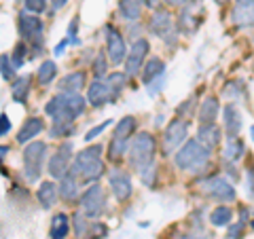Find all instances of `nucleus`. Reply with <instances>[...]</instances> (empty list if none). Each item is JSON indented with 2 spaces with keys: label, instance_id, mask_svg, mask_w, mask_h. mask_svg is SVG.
I'll return each instance as SVG.
<instances>
[{
  "label": "nucleus",
  "instance_id": "obj_43",
  "mask_svg": "<svg viewBox=\"0 0 254 239\" xmlns=\"http://www.w3.org/2000/svg\"><path fill=\"white\" fill-rule=\"evenodd\" d=\"M23 63V45H19L17 49H15V55H13V66H21Z\"/></svg>",
  "mask_w": 254,
  "mask_h": 239
},
{
  "label": "nucleus",
  "instance_id": "obj_38",
  "mask_svg": "<svg viewBox=\"0 0 254 239\" xmlns=\"http://www.w3.org/2000/svg\"><path fill=\"white\" fill-rule=\"evenodd\" d=\"M108 125H110V121H106V123H102V125H98V127H93V129H89V131H87V135H85V140H87V142H91V140L95 138V135L104 131Z\"/></svg>",
  "mask_w": 254,
  "mask_h": 239
},
{
  "label": "nucleus",
  "instance_id": "obj_6",
  "mask_svg": "<svg viewBox=\"0 0 254 239\" xmlns=\"http://www.w3.org/2000/svg\"><path fill=\"white\" fill-rule=\"evenodd\" d=\"M81 208L85 212V216L89 218H98L104 212V190H102V186L93 184L85 190L81 197Z\"/></svg>",
  "mask_w": 254,
  "mask_h": 239
},
{
  "label": "nucleus",
  "instance_id": "obj_16",
  "mask_svg": "<svg viewBox=\"0 0 254 239\" xmlns=\"http://www.w3.org/2000/svg\"><path fill=\"white\" fill-rule=\"evenodd\" d=\"M106 43H108V58H110V61L121 63L123 58H125V43H123V36L119 34V30L108 28Z\"/></svg>",
  "mask_w": 254,
  "mask_h": 239
},
{
  "label": "nucleus",
  "instance_id": "obj_49",
  "mask_svg": "<svg viewBox=\"0 0 254 239\" xmlns=\"http://www.w3.org/2000/svg\"><path fill=\"white\" fill-rule=\"evenodd\" d=\"M157 2H159V0H146V6H150V9H155Z\"/></svg>",
  "mask_w": 254,
  "mask_h": 239
},
{
  "label": "nucleus",
  "instance_id": "obj_30",
  "mask_svg": "<svg viewBox=\"0 0 254 239\" xmlns=\"http://www.w3.org/2000/svg\"><path fill=\"white\" fill-rule=\"evenodd\" d=\"M210 220L214 227H225V225H229V220H231V210H229L227 205H220V208H216L210 214Z\"/></svg>",
  "mask_w": 254,
  "mask_h": 239
},
{
  "label": "nucleus",
  "instance_id": "obj_29",
  "mask_svg": "<svg viewBox=\"0 0 254 239\" xmlns=\"http://www.w3.org/2000/svg\"><path fill=\"white\" fill-rule=\"evenodd\" d=\"M55 74H58V66H55L53 61H43V66L38 68V81H41V85H49Z\"/></svg>",
  "mask_w": 254,
  "mask_h": 239
},
{
  "label": "nucleus",
  "instance_id": "obj_22",
  "mask_svg": "<svg viewBox=\"0 0 254 239\" xmlns=\"http://www.w3.org/2000/svg\"><path fill=\"white\" fill-rule=\"evenodd\" d=\"M60 195L64 199H68V201H72V199H76L78 195V186H76V176L72 172L68 174V176H64L60 180Z\"/></svg>",
  "mask_w": 254,
  "mask_h": 239
},
{
  "label": "nucleus",
  "instance_id": "obj_23",
  "mask_svg": "<svg viewBox=\"0 0 254 239\" xmlns=\"http://www.w3.org/2000/svg\"><path fill=\"white\" fill-rule=\"evenodd\" d=\"M140 9H142V0H119V11L129 21H136L140 17Z\"/></svg>",
  "mask_w": 254,
  "mask_h": 239
},
{
  "label": "nucleus",
  "instance_id": "obj_34",
  "mask_svg": "<svg viewBox=\"0 0 254 239\" xmlns=\"http://www.w3.org/2000/svg\"><path fill=\"white\" fill-rule=\"evenodd\" d=\"M47 6V0H26V9L32 13H43Z\"/></svg>",
  "mask_w": 254,
  "mask_h": 239
},
{
  "label": "nucleus",
  "instance_id": "obj_8",
  "mask_svg": "<svg viewBox=\"0 0 254 239\" xmlns=\"http://www.w3.org/2000/svg\"><path fill=\"white\" fill-rule=\"evenodd\" d=\"M187 140V123L185 121H172L168 125V129L163 133V153L170 155L174 150H178V146Z\"/></svg>",
  "mask_w": 254,
  "mask_h": 239
},
{
  "label": "nucleus",
  "instance_id": "obj_11",
  "mask_svg": "<svg viewBox=\"0 0 254 239\" xmlns=\"http://www.w3.org/2000/svg\"><path fill=\"white\" fill-rule=\"evenodd\" d=\"M70 157H72V144L70 142H66L60 150H58V155H55L51 161H49V174L53 178H64V176H68L70 170H68V165H70Z\"/></svg>",
  "mask_w": 254,
  "mask_h": 239
},
{
  "label": "nucleus",
  "instance_id": "obj_50",
  "mask_svg": "<svg viewBox=\"0 0 254 239\" xmlns=\"http://www.w3.org/2000/svg\"><path fill=\"white\" fill-rule=\"evenodd\" d=\"M252 138H254V127H252Z\"/></svg>",
  "mask_w": 254,
  "mask_h": 239
},
{
  "label": "nucleus",
  "instance_id": "obj_12",
  "mask_svg": "<svg viewBox=\"0 0 254 239\" xmlns=\"http://www.w3.org/2000/svg\"><path fill=\"white\" fill-rule=\"evenodd\" d=\"M146 51H148V43L144 41V38H140V41L133 43L131 51L127 53V63H125V74L127 76L138 74V70L142 68V61H144Z\"/></svg>",
  "mask_w": 254,
  "mask_h": 239
},
{
  "label": "nucleus",
  "instance_id": "obj_27",
  "mask_svg": "<svg viewBox=\"0 0 254 239\" xmlns=\"http://www.w3.org/2000/svg\"><path fill=\"white\" fill-rule=\"evenodd\" d=\"M68 216L66 214H58L53 220H51V239H64L68 235Z\"/></svg>",
  "mask_w": 254,
  "mask_h": 239
},
{
  "label": "nucleus",
  "instance_id": "obj_17",
  "mask_svg": "<svg viewBox=\"0 0 254 239\" xmlns=\"http://www.w3.org/2000/svg\"><path fill=\"white\" fill-rule=\"evenodd\" d=\"M199 142L205 148H214L220 142V129L214 123H203L199 127Z\"/></svg>",
  "mask_w": 254,
  "mask_h": 239
},
{
  "label": "nucleus",
  "instance_id": "obj_1",
  "mask_svg": "<svg viewBox=\"0 0 254 239\" xmlns=\"http://www.w3.org/2000/svg\"><path fill=\"white\" fill-rule=\"evenodd\" d=\"M85 110V100L78 93H64L47 104V115L53 117V123H72Z\"/></svg>",
  "mask_w": 254,
  "mask_h": 239
},
{
  "label": "nucleus",
  "instance_id": "obj_4",
  "mask_svg": "<svg viewBox=\"0 0 254 239\" xmlns=\"http://www.w3.org/2000/svg\"><path fill=\"white\" fill-rule=\"evenodd\" d=\"M210 159V148H205L199 140H189L185 146L178 148L176 165L180 170H201Z\"/></svg>",
  "mask_w": 254,
  "mask_h": 239
},
{
  "label": "nucleus",
  "instance_id": "obj_2",
  "mask_svg": "<svg viewBox=\"0 0 254 239\" xmlns=\"http://www.w3.org/2000/svg\"><path fill=\"white\" fill-rule=\"evenodd\" d=\"M100 153H102V146H93V148H85L76 155L74 159V165H72V172L74 176L78 174L83 180L91 182V180H98L102 174H104V163L100 161Z\"/></svg>",
  "mask_w": 254,
  "mask_h": 239
},
{
  "label": "nucleus",
  "instance_id": "obj_31",
  "mask_svg": "<svg viewBox=\"0 0 254 239\" xmlns=\"http://www.w3.org/2000/svg\"><path fill=\"white\" fill-rule=\"evenodd\" d=\"M123 153H127V138H113L110 140V161H119L123 157Z\"/></svg>",
  "mask_w": 254,
  "mask_h": 239
},
{
  "label": "nucleus",
  "instance_id": "obj_36",
  "mask_svg": "<svg viewBox=\"0 0 254 239\" xmlns=\"http://www.w3.org/2000/svg\"><path fill=\"white\" fill-rule=\"evenodd\" d=\"M2 78L4 81L13 78V63L9 61V55H2Z\"/></svg>",
  "mask_w": 254,
  "mask_h": 239
},
{
  "label": "nucleus",
  "instance_id": "obj_47",
  "mask_svg": "<svg viewBox=\"0 0 254 239\" xmlns=\"http://www.w3.org/2000/svg\"><path fill=\"white\" fill-rule=\"evenodd\" d=\"M248 180H250V193L254 195V172L248 174Z\"/></svg>",
  "mask_w": 254,
  "mask_h": 239
},
{
  "label": "nucleus",
  "instance_id": "obj_44",
  "mask_svg": "<svg viewBox=\"0 0 254 239\" xmlns=\"http://www.w3.org/2000/svg\"><path fill=\"white\" fill-rule=\"evenodd\" d=\"M9 129H11L9 117H6V115H2V117H0V133H2V135H6V131H9Z\"/></svg>",
  "mask_w": 254,
  "mask_h": 239
},
{
  "label": "nucleus",
  "instance_id": "obj_20",
  "mask_svg": "<svg viewBox=\"0 0 254 239\" xmlns=\"http://www.w3.org/2000/svg\"><path fill=\"white\" fill-rule=\"evenodd\" d=\"M225 127L229 131V138L240 133V129H242V115H240V110H237L235 106H227L225 108Z\"/></svg>",
  "mask_w": 254,
  "mask_h": 239
},
{
  "label": "nucleus",
  "instance_id": "obj_41",
  "mask_svg": "<svg viewBox=\"0 0 254 239\" xmlns=\"http://www.w3.org/2000/svg\"><path fill=\"white\" fill-rule=\"evenodd\" d=\"M76 30H78V21L72 19L70 21V28H68V41L70 43H76Z\"/></svg>",
  "mask_w": 254,
  "mask_h": 239
},
{
  "label": "nucleus",
  "instance_id": "obj_46",
  "mask_svg": "<svg viewBox=\"0 0 254 239\" xmlns=\"http://www.w3.org/2000/svg\"><path fill=\"white\" fill-rule=\"evenodd\" d=\"M51 2H53V9H62V6L66 4L68 0H51Z\"/></svg>",
  "mask_w": 254,
  "mask_h": 239
},
{
  "label": "nucleus",
  "instance_id": "obj_7",
  "mask_svg": "<svg viewBox=\"0 0 254 239\" xmlns=\"http://www.w3.org/2000/svg\"><path fill=\"white\" fill-rule=\"evenodd\" d=\"M201 190L208 197L216 199V201H233V199H235V188L229 184L225 178H220V176L208 178L201 184Z\"/></svg>",
  "mask_w": 254,
  "mask_h": 239
},
{
  "label": "nucleus",
  "instance_id": "obj_3",
  "mask_svg": "<svg viewBox=\"0 0 254 239\" xmlns=\"http://www.w3.org/2000/svg\"><path fill=\"white\" fill-rule=\"evenodd\" d=\"M153 157H155V138L150 133H140L136 135V140L131 142V148H129V163L136 172L144 174L150 163H153Z\"/></svg>",
  "mask_w": 254,
  "mask_h": 239
},
{
  "label": "nucleus",
  "instance_id": "obj_10",
  "mask_svg": "<svg viewBox=\"0 0 254 239\" xmlns=\"http://www.w3.org/2000/svg\"><path fill=\"white\" fill-rule=\"evenodd\" d=\"M19 30L26 41L34 43V45L43 43V21L34 17V15H26V11H23L19 17Z\"/></svg>",
  "mask_w": 254,
  "mask_h": 239
},
{
  "label": "nucleus",
  "instance_id": "obj_24",
  "mask_svg": "<svg viewBox=\"0 0 254 239\" xmlns=\"http://www.w3.org/2000/svg\"><path fill=\"white\" fill-rule=\"evenodd\" d=\"M244 153H246L244 142L237 138V135H231V138L227 140V146H225V159H229V161H237Z\"/></svg>",
  "mask_w": 254,
  "mask_h": 239
},
{
  "label": "nucleus",
  "instance_id": "obj_9",
  "mask_svg": "<svg viewBox=\"0 0 254 239\" xmlns=\"http://www.w3.org/2000/svg\"><path fill=\"white\" fill-rule=\"evenodd\" d=\"M150 30H153V34H157L159 38H163L168 45H174L176 41V34H174V23H172V15L168 11H161L157 13L153 21H150Z\"/></svg>",
  "mask_w": 254,
  "mask_h": 239
},
{
  "label": "nucleus",
  "instance_id": "obj_18",
  "mask_svg": "<svg viewBox=\"0 0 254 239\" xmlns=\"http://www.w3.org/2000/svg\"><path fill=\"white\" fill-rule=\"evenodd\" d=\"M43 127H45V123H43V119H36V117H32V119H28L26 123H23V127H21V131H19V135H17V142L19 144H23V142H28V140H32L34 135H38L43 131Z\"/></svg>",
  "mask_w": 254,
  "mask_h": 239
},
{
  "label": "nucleus",
  "instance_id": "obj_14",
  "mask_svg": "<svg viewBox=\"0 0 254 239\" xmlns=\"http://www.w3.org/2000/svg\"><path fill=\"white\" fill-rule=\"evenodd\" d=\"M233 21L240 28L254 26V0H237L233 9Z\"/></svg>",
  "mask_w": 254,
  "mask_h": 239
},
{
  "label": "nucleus",
  "instance_id": "obj_5",
  "mask_svg": "<svg viewBox=\"0 0 254 239\" xmlns=\"http://www.w3.org/2000/svg\"><path fill=\"white\" fill-rule=\"evenodd\" d=\"M47 157V144L45 142H32L23 150V174L30 182L38 180L43 170V161Z\"/></svg>",
  "mask_w": 254,
  "mask_h": 239
},
{
  "label": "nucleus",
  "instance_id": "obj_15",
  "mask_svg": "<svg viewBox=\"0 0 254 239\" xmlns=\"http://www.w3.org/2000/svg\"><path fill=\"white\" fill-rule=\"evenodd\" d=\"M110 188L119 201H125L131 195V180L125 172H110Z\"/></svg>",
  "mask_w": 254,
  "mask_h": 239
},
{
  "label": "nucleus",
  "instance_id": "obj_51",
  "mask_svg": "<svg viewBox=\"0 0 254 239\" xmlns=\"http://www.w3.org/2000/svg\"><path fill=\"white\" fill-rule=\"evenodd\" d=\"M216 2H225V0H216Z\"/></svg>",
  "mask_w": 254,
  "mask_h": 239
},
{
  "label": "nucleus",
  "instance_id": "obj_40",
  "mask_svg": "<svg viewBox=\"0 0 254 239\" xmlns=\"http://www.w3.org/2000/svg\"><path fill=\"white\" fill-rule=\"evenodd\" d=\"M74 231H76V235H78V237H83V235H85L87 227H85V222H83L81 216H74Z\"/></svg>",
  "mask_w": 254,
  "mask_h": 239
},
{
  "label": "nucleus",
  "instance_id": "obj_35",
  "mask_svg": "<svg viewBox=\"0 0 254 239\" xmlns=\"http://www.w3.org/2000/svg\"><path fill=\"white\" fill-rule=\"evenodd\" d=\"M93 72H95V76H104V72H106V58L104 55H98L95 58V66H93Z\"/></svg>",
  "mask_w": 254,
  "mask_h": 239
},
{
  "label": "nucleus",
  "instance_id": "obj_25",
  "mask_svg": "<svg viewBox=\"0 0 254 239\" xmlns=\"http://www.w3.org/2000/svg\"><path fill=\"white\" fill-rule=\"evenodd\" d=\"M30 81L32 78L26 74V76H19L17 81H15V85L11 87V95H13V100L15 102H26V98H28V91H30Z\"/></svg>",
  "mask_w": 254,
  "mask_h": 239
},
{
  "label": "nucleus",
  "instance_id": "obj_39",
  "mask_svg": "<svg viewBox=\"0 0 254 239\" xmlns=\"http://www.w3.org/2000/svg\"><path fill=\"white\" fill-rule=\"evenodd\" d=\"M242 229H244V222H240V225H231V227H229V237H231V239H240L242 237Z\"/></svg>",
  "mask_w": 254,
  "mask_h": 239
},
{
  "label": "nucleus",
  "instance_id": "obj_32",
  "mask_svg": "<svg viewBox=\"0 0 254 239\" xmlns=\"http://www.w3.org/2000/svg\"><path fill=\"white\" fill-rule=\"evenodd\" d=\"M133 127H136V121H133V117L121 119V121L117 123V127H115V135H113V138H127V135L133 131Z\"/></svg>",
  "mask_w": 254,
  "mask_h": 239
},
{
  "label": "nucleus",
  "instance_id": "obj_45",
  "mask_svg": "<svg viewBox=\"0 0 254 239\" xmlns=\"http://www.w3.org/2000/svg\"><path fill=\"white\" fill-rule=\"evenodd\" d=\"M68 43H70V41H68V38H66V41H64V43H60L58 47H55V51H53V53H55V55H62V53H64V47H66Z\"/></svg>",
  "mask_w": 254,
  "mask_h": 239
},
{
  "label": "nucleus",
  "instance_id": "obj_13",
  "mask_svg": "<svg viewBox=\"0 0 254 239\" xmlns=\"http://www.w3.org/2000/svg\"><path fill=\"white\" fill-rule=\"evenodd\" d=\"M115 98H117V89L110 83L95 81L89 87V91H87V100H89V104H93V106H102V104H106V102L115 100Z\"/></svg>",
  "mask_w": 254,
  "mask_h": 239
},
{
  "label": "nucleus",
  "instance_id": "obj_26",
  "mask_svg": "<svg viewBox=\"0 0 254 239\" xmlns=\"http://www.w3.org/2000/svg\"><path fill=\"white\" fill-rule=\"evenodd\" d=\"M218 115V100L216 98H208L201 104V110H199V121L201 123H214V119Z\"/></svg>",
  "mask_w": 254,
  "mask_h": 239
},
{
  "label": "nucleus",
  "instance_id": "obj_48",
  "mask_svg": "<svg viewBox=\"0 0 254 239\" xmlns=\"http://www.w3.org/2000/svg\"><path fill=\"white\" fill-rule=\"evenodd\" d=\"M165 2H168V4H174V6H178V4H185L187 0H165Z\"/></svg>",
  "mask_w": 254,
  "mask_h": 239
},
{
  "label": "nucleus",
  "instance_id": "obj_19",
  "mask_svg": "<svg viewBox=\"0 0 254 239\" xmlns=\"http://www.w3.org/2000/svg\"><path fill=\"white\" fill-rule=\"evenodd\" d=\"M38 201H41L45 210L53 208V203L58 201V186L53 182H43L41 188H38Z\"/></svg>",
  "mask_w": 254,
  "mask_h": 239
},
{
  "label": "nucleus",
  "instance_id": "obj_28",
  "mask_svg": "<svg viewBox=\"0 0 254 239\" xmlns=\"http://www.w3.org/2000/svg\"><path fill=\"white\" fill-rule=\"evenodd\" d=\"M155 76H163V61L159 60V58L148 60V63L144 66V72H142V81L150 83Z\"/></svg>",
  "mask_w": 254,
  "mask_h": 239
},
{
  "label": "nucleus",
  "instance_id": "obj_42",
  "mask_svg": "<svg viewBox=\"0 0 254 239\" xmlns=\"http://www.w3.org/2000/svg\"><path fill=\"white\" fill-rule=\"evenodd\" d=\"M91 235L93 237H104L106 235V227L104 225H98V222H93V225H91Z\"/></svg>",
  "mask_w": 254,
  "mask_h": 239
},
{
  "label": "nucleus",
  "instance_id": "obj_33",
  "mask_svg": "<svg viewBox=\"0 0 254 239\" xmlns=\"http://www.w3.org/2000/svg\"><path fill=\"white\" fill-rule=\"evenodd\" d=\"M72 133V123H53L51 135L53 138H62V135H70Z\"/></svg>",
  "mask_w": 254,
  "mask_h": 239
},
{
  "label": "nucleus",
  "instance_id": "obj_21",
  "mask_svg": "<svg viewBox=\"0 0 254 239\" xmlns=\"http://www.w3.org/2000/svg\"><path fill=\"white\" fill-rule=\"evenodd\" d=\"M85 85V72H70L60 81V89L64 93H76Z\"/></svg>",
  "mask_w": 254,
  "mask_h": 239
},
{
  "label": "nucleus",
  "instance_id": "obj_37",
  "mask_svg": "<svg viewBox=\"0 0 254 239\" xmlns=\"http://www.w3.org/2000/svg\"><path fill=\"white\" fill-rule=\"evenodd\" d=\"M125 76H127V74H123V72H115V74L108 76V83L113 85L115 89H121V87L125 85Z\"/></svg>",
  "mask_w": 254,
  "mask_h": 239
}]
</instances>
